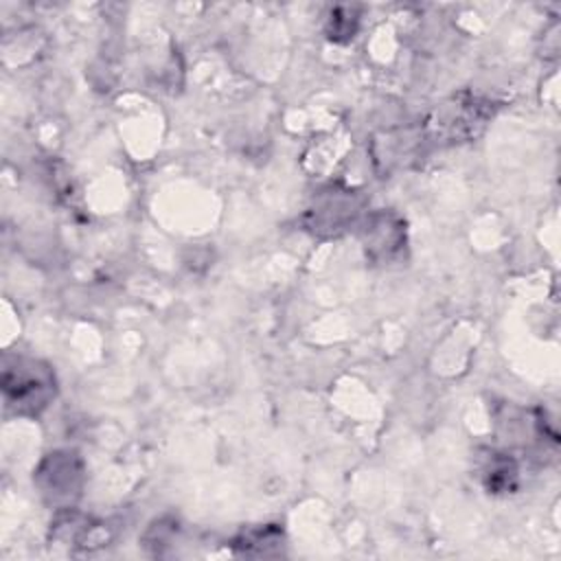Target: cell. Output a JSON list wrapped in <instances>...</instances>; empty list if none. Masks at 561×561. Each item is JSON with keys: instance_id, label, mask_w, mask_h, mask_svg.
I'll use <instances>...</instances> for the list:
<instances>
[{"instance_id": "cell-3", "label": "cell", "mask_w": 561, "mask_h": 561, "mask_svg": "<svg viewBox=\"0 0 561 561\" xmlns=\"http://www.w3.org/2000/svg\"><path fill=\"white\" fill-rule=\"evenodd\" d=\"M313 230H327V232H340L346 224H351L357 215V193L355 191H324L318 195L316 206L309 210Z\"/></svg>"}, {"instance_id": "cell-1", "label": "cell", "mask_w": 561, "mask_h": 561, "mask_svg": "<svg viewBox=\"0 0 561 561\" xmlns=\"http://www.w3.org/2000/svg\"><path fill=\"white\" fill-rule=\"evenodd\" d=\"M2 390L9 408L37 416L55 397V375L37 359L18 357L13 366H4Z\"/></svg>"}, {"instance_id": "cell-2", "label": "cell", "mask_w": 561, "mask_h": 561, "mask_svg": "<svg viewBox=\"0 0 561 561\" xmlns=\"http://www.w3.org/2000/svg\"><path fill=\"white\" fill-rule=\"evenodd\" d=\"M81 462L72 451L48 454L35 473L42 493L48 495L55 504L70 502V497L81 489Z\"/></svg>"}, {"instance_id": "cell-4", "label": "cell", "mask_w": 561, "mask_h": 561, "mask_svg": "<svg viewBox=\"0 0 561 561\" xmlns=\"http://www.w3.org/2000/svg\"><path fill=\"white\" fill-rule=\"evenodd\" d=\"M364 243L366 250L370 252L373 259H390L392 254L399 252L401 243H403V226L397 217L388 215L386 219V232L381 230V219L379 213H375L368 221H366V230H364Z\"/></svg>"}]
</instances>
